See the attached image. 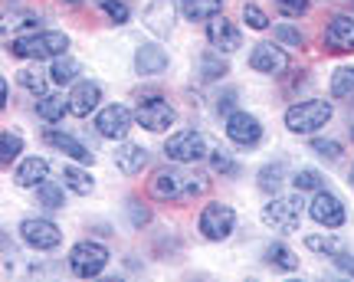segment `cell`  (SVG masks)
Here are the masks:
<instances>
[{
  "mask_svg": "<svg viewBox=\"0 0 354 282\" xmlns=\"http://www.w3.org/2000/svg\"><path fill=\"white\" fill-rule=\"evenodd\" d=\"M187 164L177 167H161L151 178V197L154 200H165V204H177V200H194L201 194L210 191V178L197 174V171H184Z\"/></svg>",
  "mask_w": 354,
  "mask_h": 282,
  "instance_id": "cell-1",
  "label": "cell"
},
{
  "mask_svg": "<svg viewBox=\"0 0 354 282\" xmlns=\"http://www.w3.org/2000/svg\"><path fill=\"white\" fill-rule=\"evenodd\" d=\"M69 50V37L63 30H37V33H20L10 39L7 53L17 59H59Z\"/></svg>",
  "mask_w": 354,
  "mask_h": 282,
  "instance_id": "cell-2",
  "label": "cell"
},
{
  "mask_svg": "<svg viewBox=\"0 0 354 282\" xmlns=\"http://www.w3.org/2000/svg\"><path fill=\"white\" fill-rule=\"evenodd\" d=\"M331 115H335L331 99H302V102H292L286 109L282 122H286V129L292 135H315V131L328 125Z\"/></svg>",
  "mask_w": 354,
  "mask_h": 282,
  "instance_id": "cell-3",
  "label": "cell"
},
{
  "mask_svg": "<svg viewBox=\"0 0 354 282\" xmlns=\"http://www.w3.org/2000/svg\"><path fill=\"white\" fill-rule=\"evenodd\" d=\"M259 217L269 230H279V233H295L302 227V217H305V200H302V191L295 194H276L269 197V204H263Z\"/></svg>",
  "mask_w": 354,
  "mask_h": 282,
  "instance_id": "cell-4",
  "label": "cell"
},
{
  "mask_svg": "<svg viewBox=\"0 0 354 282\" xmlns=\"http://www.w3.org/2000/svg\"><path fill=\"white\" fill-rule=\"evenodd\" d=\"M109 259H112V253H109L105 243H99V240H79L69 250V272L79 276V279H95V276L105 272Z\"/></svg>",
  "mask_w": 354,
  "mask_h": 282,
  "instance_id": "cell-5",
  "label": "cell"
},
{
  "mask_svg": "<svg viewBox=\"0 0 354 282\" xmlns=\"http://www.w3.org/2000/svg\"><path fill=\"white\" fill-rule=\"evenodd\" d=\"M165 158L174 161V164H201V161L210 158V144H207V138H203L201 131H194V129L174 131L165 141Z\"/></svg>",
  "mask_w": 354,
  "mask_h": 282,
  "instance_id": "cell-6",
  "label": "cell"
},
{
  "mask_svg": "<svg viewBox=\"0 0 354 282\" xmlns=\"http://www.w3.org/2000/svg\"><path fill=\"white\" fill-rule=\"evenodd\" d=\"M197 230H201L203 240L223 243L236 230V210L230 204H207L201 210V217H197Z\"/></svg>",
  "mask_w": 354,
  "mask_h": 282,
  "instance_id": "cell-7",
  "label": "cell"
},
{
  "mask_svg": "<svg viewBox=\"0 0 354 282\" xmlns=\"http://www.w3.org/2000/svg\"><path fill=\"white\" fill-rule=\"evenodd\" d=\"M135 122L145 131H167L171 125H177V109L161 95H141L135 105Z\"/></svg>",
  "mask_w": 354,
  "mask_h": 282,
  "instance_id": "cell-8",
  "label": "cell"
},
{
  "mask_svg": "<svg viewBox=\"0 0 354 282\" xmlns=\"http://www.w3.org/2000/svg\"><path fill=\"white\" fill-rule=\"evenodd\" d=\"M135 125H138V122H135V112L122 102H112L95 112V131H99V138H105V141H125L128 131L135 129Z\"/></svg>",
  "mask_w": 354,
  "mask_h": 282,
  "instance_id": "cell-9",
  "label": "cell"
},
{
  "mask_svg": "<svg viewBox=\"0 0 354 282\" xmlns=\"http://www.w3.org/2000/svg\"><path fill=\"white\" fill-rule=\"evenodd\" d=\"M20 240L37 253H53L63 243V230L53 223L50 217H26L20 220Z\"/></svg>",
  "mask_w": 354,
  "mask_h": 282,
  "instance_id": "cell-10",
  "label": "cell"
},
{
  "mask_svg": "<svg viewBox=\"0 0 354 282\" xmlns=\"http://www.w3.org/2000/svg\"><path fill=\"white\" fill-rule=\"evenodd\" d=\"M308 217L315 220L318 227H325V230H338V227L348 223V207H344V200L338 194L322 187V191H315L312 204H308Z\"/></svg>",
  "mask_w": 354,
  "mask_h": 282,
  "instance_id": "cell-11",
  "label": "cell"
},
{
  "mask_svg": "<svg viewBox=\"0 0 354 282\" xmlns=\"http://www.w3.org/2000/svg\"><path fill=\"white\" fill-rule=\"evenodd\" d=\"M289 53L282 50V43H256L253 53H250V69L259 73V76H286L289 73Z\"/></svg>",
  "mask_w": 354,
  "mask_h": 282,
  "instance_id": "cell-12",
  "label": "cell"
},
{
  "mask_svg": "<svg viewBox=\"0 0 354 282\" xmlns=\"http://www.w3.org/2000/svg\"><path fill=\"white\" fill-rule=\"evenodd\" d=\"M223 131H227V138L233 141L236 148H256V144L263 141V122H259L253 112H243V109L230 112Z\"/></svg>",
  "mask_w": 354,
  "mask_h": 282,
  "instance_id": "cell-13",
  "label": "cell"
},
{
  "mask_svg": "<svg viewBox=\"0 0 354 282\" xmlns=\"http://www.w3.org/2000/svg\"><path fill=\"white\" fill-rule=\"evenodd\" d=\"M322 43L328 53H354V17L351 13H335L322 33Z\"/></svg>",
  "mask_w": 354,
  "mask_h": 282,
  "instance_id": "cell-14",
  "label": "cell"
},
{
  "mask_svg": "<svg viewBox=\"0 0 354 282\" xmlns=\"http://www.w3.org/2000/svg\"><path fill=\"white\" fill-rule=\"evenodd\" d=\"M141 24L151 30L154 37L167 39L174 33V24H177V3L174 0H151L145 13H141Z\"/></svg>",
  "mask_w": 354,
  "mask_h": 282,
  "instance_id": "cell-15",
  "label": "cell"
},
{
  "mask_svg": "<svg viewBox=\"0 0 354 282\" xmlns=\"http://www.w3.org/2000/svg\"><path fill=\"white\" fill-rule=\"evenodd\" d=\"M207 43H210L216 53L230 56V53H236L243 46V33L233 20H227V17H214V20H207Z\"/></svg>",
  "mask_w": 354,
  "mask_h": 282,
  "instance_id": "cell-16",
  "label": "cell"
},
{
  "mask_svg": "<svg viewBox=\"0 0 354 282\" xmlns=\"http://www.w3.org/2000/svg\"><path fill=\"white\" fill-rule=\"evenodd\" d=\"M102 105V86L95 79H79L73 92H69V115L88 118L92 112H99Z\"/></svg>",
  "mask_w": 354,
  "mask_h": 282,
  "instance_id": "cell-17",
  "label": "cell"
},
{
  "mask_svg": "<svg viewBox=\"0 0 354 282\" xmlns=\"http://www.w3.org/2000/svg\"><path fill=\"white\" fill-rule=\"evenodd\" d=\"M112 161H115V171H118V174L135 178V174H141V171L148 167V148H141L135 141H118Z\"/></svg>",
  "mask_w": 354,
  "mask_h": 282,
  "instance_id": "cell-18",
  "label": "cell"
},
{
  "mask_svg": "<svg viewBox=\"0 0 354 282\" xmlns=\"http://www.w3.org/2000/svg\"><path fill=\"white\" fill-rule=\"evenodd\" d=\"M167 66H171V56L158 43H141L135 50V73L138 76H161V73H167Z\"/></svg>",
  "mask_w": 354,
  "mask_h": 282,
  "instance_id": "cell-19",
  "label": "cell"
},
{
  "mask_svg": "<svg viewBox=\"0 0 354 282\" xmlns=\"http://www.w3.org/2000/svg\"><path fill=\"white\" fill-rule=\"evenodd\" d=\"M43 141H46L50 148H56V151H63L66 158H73V161H82V164H92V161H95V154L88 151V148L76 138V135H69V131L46 129V131H43Z\"/></svg>",
  "mask_w": 354,
  "mask_h": 282,
  "instance_id": "cell-20",
  "label": "cell"
},
{
  "mask_svg": "<svg viewBox=\"0 0 354 282\" xmlns=\"http://www.w3.org/2000/svg\"><path fill=\"white\" fill-rule=\"evenodd\" d=\"M43 180H50V161L46 158H24L20 164H17V171H13V184L17 187H33L37 191Z\"/></svg>",
  "mask_w": 354,
  "mask_h": 282,
  "instance_id": "cell-21",
  "label": "cell"
},
{
  "mask_svg": "<svg viewBox=\"0 0 354 282\" xmlns=\"http://www.w3.org/2000/svg\"><path fill=\"white\" fill-rule=\"evenodd\" d=\"M289 178V164H286V158H276V161H269V164L259 167V174H256V187L266 194V197H276L282 191V184Z\"/></svg>",
  "mask_w": 354,
  "mask_h": 282,
  "instance_id": "cell-22",
  "label": "cell"
},
{
  "mask_svg": "<svg viewBox=\"0 0 354 282\" xmlns=\"http://www.w3.org/2000/svg\"><path fill=\"white\" fill-rule=\"evenodd\" d=\"M230 73L227 59H223V53L216 50H207L197 56V79H201L203 86H210V82H220V79Z\"/></svg>",
  "mask_w": 354,
  "mask_h": 282,
  "instance_id": "cell-23",
  "label": "cell"
},
{
  "mask_svg": "<svg viewBox=\"0 0 354 282\" xmlns=\"http://www.w3.org/2000/svg\"><path fill=\"white\" fill-rule=\"evenodd\" d=\"M69 115V95H53V92H46V95H39L37 99V118L39 122H46V125H56V122H63V118Z\"/></svg>",
  "mask_w": 354,
  "mask_h": 282,
  "instance_id": "cell-24",
  "label": "cell"
},
{
  "mask_svg": "<svg viewBox=\"0 0 354 282\" xmlns=\"http://www.w3.org/2000/svg\"><path fill=\"white\" fill-rule=\"evenodd\" d=\"M227 0H180V13L190 24H203V20H214L223 13Z\"/></svg>",
  "mask_w": 354,
  "mask_h": 282,
  "instance_id": "cell-25",
  "label": "cell"
},
{
  "mask_svg": "<svg viewBox=\"0 0 354 282\" xmlns=\"http://www.w3.org/2000/svg\"><path fill=\"white\" fill-rule=\"evenodd\" d=\"M79 73H82V66H79V59H73V56H59V59H53V66H50L53 86H76Z\"/></svg>",
  "mask_w": 354,
  "mask_h": 282,
  "instance_id": "cell-26",
  "label": "cell"
},
{
  "mask_svg": "<svg viewBox=\"0 0 354 282\" xmlns=\"http://www.w3.org/2000/svg\"><path fill=\"white\" fill-rule=\"evenodd\" d=\"M263 259L269 263V266L282 270V272H295V270H299V256H295L286 243H266Z\"/></svg>",
  "mask_w": 354,
  "mask_h": 282,
  "instance_id": "cell-27",
  "label": "cell"
},
{
  "mask_svg": "<svg viewBox=\"0 0 354 282\" xmlns=\"http://www.w3.org/2000/svg\"><path fill=\"white\" fill-rule=\"evenodd\" d=\"M331 99L354 102V66H338L331 73Z\"/></svg>",
  "mask_w": 354,
  "mask_h": 282,
  "instance_id": "cell-28",
  "label": "cell"
},
{
  "mask_svg": "<svg viewBox=\"0 0 354 282\" xmlns=\"http://www.w3.org/2000/svg\"><path fill=\"white\" fill-rule=\"evenodd\" d=\"M66 184H56V180H43L37 187V204H43L46 210H63L66 207Z\"/></svg>",
  "mask_w": 354,
  "mask_h": 282,
  "instance_id": "cell-29",
  "label": "cell"
},
{
  "mask_svg": "<svg viewBox=\"0 0 354 282\" xmlns=\"http://www.w3.org/2000/svg\"><path fill=\"white\" fill-rule=\"evenodd\" d=\"M63 184H66V187H69L73 194H79V197L92 194V187H95L92 174H88L86 167H76V164H66V167H63Z\"/></svg>",
  "mask_w": 354,
  "mask_h": 282,
  "instance_id": "cell-30",
  "label": "cell"
},
{
  "mask_svg": "<svg viewBox=\"0 0 354 282\" xmlns=\"http://www.w3.org/2000/svg\"><path fill=\"white\" fill-rule=\"evenodd\" d=\"M210 171L220 178H240V161L227 151V148H210Z\"/></svg>",
  "mask_w": 354,
  "mask_h": 282,
  "instance_id": "cell-31",
  "label": "cell"
},
{
  "mask_svg": "<svg viewBox=\"0 0 354 282\" xmlns=\"http://www.w3.org/2000/svg\"><path fill=\"white\" fill-rule=\"evenodd\" d=\"M305 250H312V253H318V256H335V253H342L344 243L338 240V236H331V233H308L305 236Z\"/></svg>",
  "mask_w": 354,
  "mask_h": 282,
  "instance_id": "cell-32",
  "label": "cell"
},
{
  "mask_svg": "<svg viewBox=\"0 0 354 282\" xmlns=\"http://www.w3.org/2000/svg\"><path fill=\"white\" fill-rule=\"evenodd\" d=\"M292 187H295V191H322V187H325V174H322V171H318V167H299V171H295V174H292Z\"/></svg>",
  "mask_w": 354,
  "mask_h": 282,
  "instance_id": "cell-33",
  "label": "cell"
},
{
  "mask_svg": "<svg viewBox=\"0 0 354 282\" xmlns=\"http://www.w3.org/2000/svg\"><path fill=\"white\" fill-rule=\"evenodd\" d=\"M17 82L24 86L26 92H37V95H46V86H50L53 79H50V73H39V69H20L17 73Z\"/></svg>",
  "mask_w": 354,
  "mask_h": 282,
  "instance_id": "cell-34",
  "label": "cell"
},
{
  "mask_svg": "<svg viewBox=\"0 0 354 282\" xmlns=\"http://www.w3.org/2000/svg\"><path fill=\"white\" fill-rule=\"evenodd\" d=\"M20 151H24V138L17 135V131H3L0 135V164L10 167L17 158H20Z\"/></svg>",
  "mask_w": 354,
  "mask_h": 282,
  "instance_id": "cell-35",
  "label": "cell"
},
{
  "mask_svg": "<svg viewBox=\"0 0 354 282\" xmlns=\"http://www.w3.org/2000/svg\"><path fill=\"white\" fill-rule=\"evenodd\" d=\"M312 154L322 158V161H328V164H338V161L344 158L342 141H335V138H315L312 141Z\"/></svg>",
  "mask_w": 354,
  "mask_h": 282,
  "instance_id": "cell-36",
  "label": "cell"
},
{
  "mask_svg": "<svg viewBox=\"0 0 354 282\" xmlns=\"http://www.w3.org/2000/svg\"><path fill=\"white\" fill-rule=\"evenodd\" d=\"M272 37H276V43H282V46H295V50L305 46V33L292 24H276L272 26Z\"/></svg>",
  "mask_w": 354,
  "mask_h": 282,
  "instance_id": "cell-37",
  "label": "cell"
},
{
  "mask_svg": "<svg viewBox=\"0 0 354 282\" xmlns=\"http://www.w3.org/2000/svg\"><path fill=\"white\" fill-rule=\"evenodd\" d=\"M99 10L112 20V24H128L131 20V7H128L125 0H99Z\"/></svg>",
  "mask_w": 354,
  "mask_h": 282,
  "instance_id": "cell-38",
  "label": "cell"
},
{
  "mask_svg": "<svg viewBox=\"0 0 354 282\" xmlns=\"http://www.w3.org/2000/svg\"><path fill=\"white\" fill-rule=\"evenodd\" d=\"M243 20H246V26L250 30H269V17H266V10L259 7V3H243Z\"/></svg>",
  "mask_w": 354,
  "mask_h": 282,
  "instance_id": "cell-39",
  "label": "cell"
},
{
  "mask_svg": "<svg viewBox=\"0 0 354 282\" xmlns=\"http://www.w3.org/2000/svg\"><path fill=\"white\" fill-rule=\"evenodd\" d=\"M125 210H128V223H131L135 230H141V227H148V223H151V210L141 204V200H135V197L125 204Z\"/></svg>",
  "mask_w": 354,
  "mask_h": 282,
  "instance_id": "cell-40",
  "label": "cell"
},
{
  "mask_svg": "<svg viewBox=\"0 0 354 282\" xmlns=\"http://www.w3.org/2000/svg\"><path fill=\"white\" fill-rule=\"evenodd\" d=\"M276 10L282 17H289V20H299V17L312 10V0H276Z\"/></svg>",
  "mask_w": 354,
  "mask_h": 282,
  "instance_id": "cell-41",
  "label": "cell"
},
{
  "mask_svg": "<svg viewBox=\"0 0 354 282\" xmlns=\"http://www.w3.org/2000/svg\"><path fill=\"white\" fill-rule=\"evenodd\" d=\"M236 102H240V92L230 86V89H223V92H220V95L214 99V112H216V115L227 118L230 112H236Z\"/></svg>",
  "mask_w": 354,
  "mask_h": 282,
  "instance_id": "cell-42",
  "label": "cell"
},
{
  "mask_svg": "<svg viewBox=\"0 0 354 282\" xmlns=\"http://www.w3.org/2000/svg\"><path fill=\"white\" fill-rule=\"evenodd\" d=\"M331 263H335V266H338V270H342L344 276H354V256L348 253V250L335 253V256H331Z\"/></svg>",
  "mask_w": 354,
  "mask_h": 282,
  "instance_id": "cell-43",
  "label": "cell"
},
{
  "mask_svg": "<svg viewBox=\"0 0 354 282\" xmlns=\"http://www.w3.org/2000/svg\"><path fill=\"white\" fill-rule=\"evenodd\" d=\"M10 105V86H7V79H0V109H7Z\"/></svg>",
  "mask_w": 354,
  "mask_h": 282,
  "instance_id": "cell-44",
  "label": "cell"
},
{
  "mask_svg": "<svg viewBox=\"0 0 354 282\" xmlns=\"http://www.w3.org/2000/svg\"><path fill=\"white\" fill-rule=\"evenodd\" d=\"M66 7H79V3H82V0H63Z\"/></svg>",
  "mask_w": 354,
  "mask_h": 282,
  "instance_id": "cell-45",
  "label": "cell"
},
{
  "mask_svg": "<svg viewBox=\"0 0 354 282\" xmlns=\"http://www.w3.org/2000/svg\"><path fill=\"white\" fill-rule=\"evenodd\" d=\"M348 184H351V187H354V164H351V174H348Z\"/></svg>",
  "mask_w": 354,
  "mask_h": 282,
  "instance_id": "cell-46",
  "label": "cell"
},
{
  "mask_svg": "<svg viewBox=\"0 0 354 282\" xmlns=\"http://www.w3.org/2000/svg\"><path fill=\"white\" fill-rule=\"evenodd\" d=\"M351 144H354V122H351Z\"/></svg>",
  "mask_w": 354,
  "mask_h": 282,
  "instance_id": "cell-47",
  "label": "cell"
},
{
  "mask_svg": "<svg viewBox=\"0 0 354 282\" xmlns=\"http://www.w3.org/2000/svg\"><path fill=\"white\" fill-rule=\"evenodd\" d=\"M351 10H354V0H351Z\"/></svg>",
  "mask_w": 354,
  "mask_h": 282,
  "instance_id": "cell-48",
  "label": "cell"
}]
</instances>
